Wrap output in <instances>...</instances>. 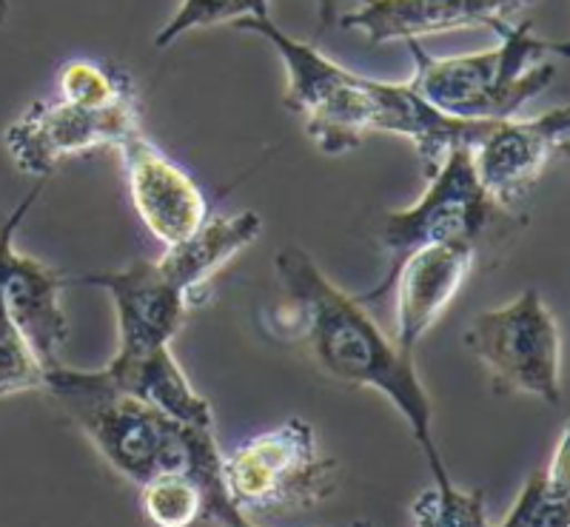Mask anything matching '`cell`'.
Listing matches in <instances>:
<instances>
[{"label": "cell", "instance_id": "5bb4252c", "mask_svg": "<svg viewBox=\"0 0 570 527\" xmlns=\"http://www.w3.org/2000/svg\"><path fill=\"white\" fill-rule=\"evenodd\" d=\"M533 0H360V9L340 14V27L360 29L371 46L420 40L422 34L493 27L513 18Z\"/></svg>", "mask_w": 570, "mask_h": 527}, {"label": "cell", "instance_id": "9a60e30c", "mask_svg": "<svg viewBox=\"0 0 570 527\" xmlns=\"http://www.w3.org/2000/svg\"><path fill=\"white\" fill-rule=\"evenodd\" d=\"M98 374L117 391H126L142 402L155 405L180 422L214 425L212 405L195 391V385L188 382L177 359L171 357L169 346L140 354V357H117L115 354V359Z\"/></svg>", "mask_w": 570, "mask_h": 527}, {"label": "cell", "instance_id": "ffe728a7", "mask_svg": "<svg viewBox=\"0 0 570 527\" xmlns=\"http://www.w3.org/2000/svg\"><path fill=\"white\" fill-rule=\"evenodd\" d=\"M43 382L46 371L35 359L32 348L27 346V339L18 331L12 317H9L3 288H0V399L43 388Z\"/></svg>", "mask_w": 570, "mask_h": 527}, {"label": "cell", "instance_id": "d6986e66", "mask_svg": "<svg viewBox=\"0 0 570 527\" xmlns=\"http://www.w3.org/2000/svg\"><path fill=\"white\" fill-rule=\"evenodd\" d=\"M268 3L272 0H183V7L177 9L175 18L157 32L155 46L166 49L183 34L203 27H214V23H226V20L268 18Z\"/></svg>", "mask_w": 570, "mask_h": 527}, {"label": "cell", "instance_id": "30bf717a", "mask_svg": "<svg viewBox=\"0 0 570 527\" xmlns=\"http://www.w3.org/2000/svg\"><path fill=\"white\" fill-rule=\"evenodd\" d=\"M40 186H35L20 202L14 215L0 226V288L7 300L9 317L23 334L27 346L32 348L35 359L43 371L60 368V351L69 339V319L60 308V288L69 286V277L58 274L55 268L32 260V257L14 251L12 240L20 220L38 200Z\"/></svg>", "mask_w": 570, "mask_h": 527}, {"label": "cell", "instance_id": "2e32d148", "mask_svg": "<svg viewBox=\"0 0 570 527\" xmlns=\"http://www.w3.org/2000/svg\"><path fill=\"white\" fill-rule=\"evenodd\" d=\"M568 430H562L551 459L531 476L505 516L508 527H564L568 525Z\"/></svg>", "mask_w": 570, "mask_h": 527}, {"label": "cell", "instance_id": "8fae6325", "mask_svg": "<svg viewBox=\"0 0 570 527\" xmlns=\"http://www.w3.org/2000/svg\"><path fill=\"white\" fill-rule=\"evenodd\" d=\"M570 109L559 106L533 120H497L471 146L473 171L502 209H517L553 157L568 149Z\"/></svg>", "mask_w": 570, "mask_h": 527}, {"label": "cell", "instance_id": "7c38bea8", "mask_svg": "<svg viewBox=\"0 0 570 527\" xmlns=\"http://www.w3.org/2000/svg\"><path fill=\"white\" fill-rule=\"evenodd\" d=\"M131 202L157 242L166 248L188 240L206 222V197L197 182L163 155L142 131H131L120 143Z\"/></svg>", "mask_w": 570, "mask_h": 527}, {"label": "cell", "instance_id": "4fadbf2b", "mask_svg": "<svg viewBox=\"0 0 570 527\" xmlns=\"http://www.w3.org/2000/svg\"><path fill=\"white\" fill-rule=\"evenodd\" d=\"M480 262L471 242H436L405 257L389 291H396V348L414 357L420 339L434 328L468 274Z\"/></svg>", "mask_w": 570, "mask_h": 527}, {"label": "cell", "instance_id": "ac0fdd59", "mask_svg": "<svg viewBox=\"0 0 570 527\" xmlns=\"http://www.w3.org/2000/svg\"><path fill=\"white\" fill-rule=\"evenodd\" d=\"M411 521L422 527H485V494L431 485L411 505Z\"/></svg>", "mask_w": 570, "mask_h": 527}, {"label": "cell", "instance_id": "7a4b0ae2", "mask_svg": "<svg viewBox=\"0 0 570 527\" xmlns=\"http://www.w3.org/2000/svg\"><path fill=\"white\" fill-rule=\"evenodd\" d=\"M277 277L285 291V314H292L294 337L308 348L317 368H323L337 382L354 388H374L391 399L405 422L414 430L416 445L434 474V485L448 488V476L442 454L434 439V408L420 382L414 357L402 354L376 326L365 302L360 297L340 291L334 282L320 271L317 262L303 248L288 246L277 255Z\"/></svg>", "mask_w": 570, "mask_h": 527}, {"label": "cell", "instance_id": "277c9868", "mask_svg": "<svg viewBox=\"0 0 570 527\" xmlns=\"http://www.w3.org/2000/svg\"><path fill=\"white\" fill-rule=\"evenodd\" d=\"M259 228L263 220L257 211L217 217L203 222L188 240L166 248L163 260H140L120 271L86 274L75 282L106 288L111 294L120 326L117 357H140L169 346L180 331L188 294L252 246Z\"/></svg>", "mask_w": 570, "mask_h": 527}, {"label": "cell", "instance_id": "ba28073f", "mask_svg": "<svg viewBox=\"0 0 570 527\" xmlns=\"http://www.w3.org/2000/svg\"><path fill=\"white\" fill-rule=\"evenodd\" d=\"M465 346L488 368L497 394L562 402L557 317L533 288L519 294L511 306L476 314L465 331Z\"/></svg>", "mask_w": 570, "mask_h": 527}, {"label": "cell", "instance_id": "44dd1931", "mask_svg": "<svg viewBox=\"0 0 570 527\" xmlns=\"http://www.w3.org/2000/svg\"><path fill=\"white\" fill-rule=\"evenodd\" d=\"M7 18H9V0H0V27L7 23Z\"/></svg>", "mask_w": 570, "mask_h": 527}, {"label": "cell", "instance_id": "9c48e42d", "mask_svg": "<svg viewBox=\"0 0 570 527\" xmlns=\"http://www.w3.org/2000/svg\"><path fill=\"white\" fill-rule=\"evenodd\" d=\"M140 129V106L95 109L66 95L35 100L18 120L3 131L12 163L32 177H49L69 157L89 155L104 146H117Z\"/></svg>", "mask_w": 570, "mask_h": 527}, {"label": "cell", "instance_id": "e0dca14e", "mask_svg": "<svg viewBox=\"0 0 570 527\" xmlns=\"http://www.w3.org/2000/svg\"><path fill=\"white\" fill-rule=\"evenodd\" d=\"M142 514L160 527H188L206 521V501L197 483L186 474H160L140 485Z\"/></svg>", "mask_w": 570, "mask_h": 527}, {"label": "cell", "instance_id": "3957f363", "mask_svg": "<svg viewBox=\"0 0 570 527\" xmlns=\"http://www.w3.org/2000/svg\"><path fill=\"white\" fill-rule=\"evenodd\" d=\"M43 388L69 410L106 463L137 488L160 474H186L203 490L206 521L246 527L223 479L214 425H188L166 410L117 391L98 371L52 368Z\"/></svg>", "mask_w": 570, "mask_h": 527}, {"label": "cell", "instance_id": "5b68a950", "mask_svg": "<svg viewBox=\"0 0 570 527\" xmlns=\"http://www.w3.org/2000/svg\"><path fill=\"white\" fill-rule=\"evenodd\" d=\"M499 43L488 52L462 58H436L420 43L405 40L414 54L416 72L411 86L416 95L460 120H508L557 80L553 54L564 58L568 46L537 38L531 23H493Z\"/></svg>", "mask_w": 570, "mask_h": 527}, {"label": "cell", "instance_id": "8992f818", "mask_svg": "<svg viewBox=\"0 0 570 527\" xmlns=\"http://www.w3.org/2000/svg\"><path fill=\"white\" fill-rule=\"evenodd\" d=\"M522 226V217H513L511 209H502L488 197L473 171L471 146H460L428 177L425 195L411 209L389 211L383 217L376 228V246L385 257V274L360 300L374 302L385 297L396 268L420 248L436 242H471L482 255V248H499Z\"/></svg>", "mask_w": 570, "mask_h": 527}, {"label": "cell", "instance_id": "6da1fadb", "mask_svg": "<svg viewBox=\"0 0 570 527\" xmlns=\"http://www.w3.org/2000/svg\"><path fill=\"white\" fill-rule=\"evenodd\" d=\"M237 32L266 38L285 63V106L303 115L305 129L325 155H345L374 131L414 143L425 177L460 146H473L497 120L448 118L416 95L411 83H380L325 58L317 46L294 40L272 18L234 20Z\"/></svg>", "mask_w": 570, "mask_h": 527}, {"label": "cell", "instance_id": "52a82bcc", "mask_svg": "<svg viewBox=\"0 0 570 527\" xmlns=\"http://www.w3.org/2000/svg\"><path fill=\"white\" fill-rule=\"evenodd\" d=\"M223 479L252 525L317 508L337 488V463L320 450L317 430L292 417L223 456Z\"/></svg>", "mask_w": 570, "mask_h": 527}]
</instances>
